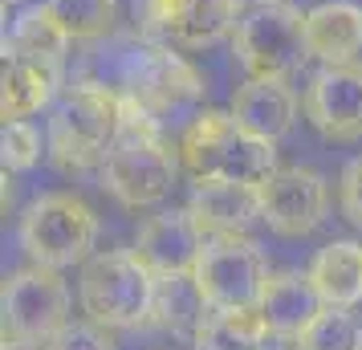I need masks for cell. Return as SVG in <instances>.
<instances>
[{"label": "cell", "mask_w": 362, "mask_h": 350, "mask_svg": "<svg viewBox=\"0 0 362 350\" xmlns=\"http://www.w3.org/2000/svg\"><path fill=\"white\" fill-rule=\"evenodd\" d=\"M180 171V147L163 139V122L134 98H127L122 134L98 167L102 192H110L122 208H155L175 192Z\"/></svg>", "instance_id": "obj_1"}, {"label": "cell", "mask_w": 362, "mask_h": 350, "mask_svg": "<svg viewBox=\"0 0 362 350\" xmlns=\"http://www.w3.org/2000/svg\"><path fill=\"white\" fill-rule=\"evenodd\" d=\"M122 118L127 94L94 78H78L74 86H62L57 102L49 106L45 151L62 171H94L122 134Z\"/></svg>", "instance_id": "obj_2"}, {"label": "cell", "mask_w": 362, "mask_h": 350, "mask_svg": "<svg viewBox=\"0 0 362 350\" xmlns=\"http://www.w3.org/2000/svg\"><path fill=\"white\" fill-rule=\"evenodd\" d=\"M180 163L192 184L228 180L261 187L277 171V143L245 131L232 110H196L180 134Z\"/></svg>", "instance_id": "obj_3"}, {"label": "cell", "mask_w": 362, "mask_h": 350, "mask_svg": "<svg viewBox=\"0 0 362 350\" xmlns=\"http://www.w3.org/2000/svg\"><path fill=\"white\" fill-rule=\"evenodd\" d=\"M21 249L33 265L45 269H74L86 265L98 245V216L94 208L74 192H41L21 212Z\"/></svg>", "instance_id": "obj_4"}, {"label": "cell", "mask_w": 362, "mask_h": 350, "mask_svg": "<svg viewBox=\"0 0 362 350\" xmlns=\"http://www.w3.org/2000/svg\"><path fill=\"white\" fill-rule=\"evenodd\" d=\"M155 273L134 252H94L82 265L78 298L82 314L106 330H131L151 322L155 305Z\"/></svg>", "instance_id": "obj_5"}, {"label": "cell", "mask_w": 362, "mask_h": 350, "mask_svg": "<svg viewBox=\"0 0 362 350\" xmlns=\"http://www.w3.org/2000/svg\"><path fill=\"white\" fill-rule=\"evenodd\" d=\"M232 53L248 78H281L285 82L310 57L305 13L293 8L289 0H269V4L245 8L236 21V33H232Z\"/></svg>", "instance_id": "obj_6"}, {"label": "cell", "mask_w": 362, "mask_h": 350, "mask_svg": "<svg viewBox=\"0 0 362 350\" xmlns=\"http://www.w3.org/2000/svg\"><path fill=\"white\" fill-rule=\"evenodd\" d=\"M240 13V0H134L139 33L183 53L216 49L236 33Z\"/></svg>", "instance_id": "obj_7"}, {"label": "cell", "mask_w": 362, "mask_h": 350, "mask_svg": "<svg viewBox=\"0 0 362 350\" xmlns=\"http://www.w3.org/2000/svg\"><path fill=\"white\" fill-rule=\"evenodd\" d=\"M0 322H4V338H21V342H49L53 334L66 330L69 289L57 277V269L29 265L4 277Z\"/></svg>", "instance_id": "obj_8"}, {"label": "cell", "mask_w": 362, "mask_h": 350, "mask_svg": "<svg viewBox=\"0 0 362 350\" xmlns=\"http://www.w3.org/2000/svg\"><path fill=\"white\" fill-rule=\"evenodd\" d=\"M192 277L212 310H257L269 285V265L248 236H212Z\"/></svg>", "instance_id": "obj_9"}, {"label": "cell", "mask_w": 362, "mask_h": 350, "mask_svg": "<svg viewBox=\"0 0 362 350\" xmlns=\"http://www.w3.org/2000/svg\"><path fill=\"white\" fill-rule=\"evenodd\" d=\"M261 224L273 236H310L329 208V187L313 167H277L261 187Z\"/></svg>", "instance_id": "obj_10"}, {"label": "cell", "mask_w": 362, "mask_h": 350, "mask_svg": "<svg viewBox=\"0 0 362 350\" xmlns=\"http://www.w3.org/2000/svg\"><path fill=\"white\" fill-rule=\"evenodd\" d=\"M301 115L329 143L362 139V62L317 69L305 86Z\"/></svg>", "instance_id": "obj_11"}, {"label": "cell", "mask_w": 362, "mask_h": 350, "mask_svg": "<svg viewBox=\"0 0 362 350\" xmlns=\"http://www.w3.org/2000/svg\"><path fill=\"white\" fill-rule=\"evenodd\" d=\"M204 249H208V233L199 228V220L187 208H175V212L151 216L139 228L131 252L155 277H183V273H196Z\"/></svg>", "instance_id": "obj_12"}, {"label": "cell", "mask_w": 362, "mask_h": 350, "mask_svg": "<svg viewBox=\"0 0 362 350\" xmlns=\"http://www.w3.org/2000/svg\"><path fill=\"white\" fill-rule=\"evenodd\" d=\"M257 310H261L264 326L273 334V342H297V338L305 334V326H310L326 305L317 298L310 273H301V269H281V273H269V285H264Z\"/></svg>", "instance_id": "obj_13"}, {"label": "cell", "mask_w": 362, "mask_h": 350, "mask_svg": "<svg viewBox=\"0 0 362 350\" xmlns=\"http://www.w3.org/2000/svg\"><path fill=\"white\" fill-rule=\"evenodd\" d=\"M187 212L199 220V228L212 236H248L261 220V196L252 184H228V180H204L192 187Z\"/></svg>", "instance_id": "obj_14"}, {"label": "cell", "mask_w": 362, "mask_h": 350, "mask_svg": "<svg viewBox=\"0 0 362 350\" xmlns=\"http://www.w3.org/2000/svg\"><path fill=\"white\" fill-rule=\"evenodd\" d=\"M228 110L257 139L281 143L297 122V94L281 78H248L245 86H236Z\"/></svg>", "instance_id": "obj_15"}, {"label": "cell", "mask_w": 362, "mask_h": 350, "mask_svg": "<svg viewBox=\"0 0 362 350\" xmlns=\"http://www.w3.org/2000/svg\"><path fill=\"white\" fill-rule=\"evenodd\" d=\"M305 45L322 66H346L362 53V4L322 0L305 13Z\"/></svg>", "instance_id": "obj_16"}, {"label": "cell", "mask_w": 362, "mask_h": 350, "mask_svg": "<svg viewBox=\"0 0 362 350\" xmlns=\"http://www.w3.org/2000/svg\"><path fill=\"white\" fill-rule=\"evenodd\" d=\"M62 74H66V66H45V62L4 53V66H0V115H4V122L33 118L37 110L53 106L66 86Z\"/></svg>", "instance_id": "obj_17"}, {"label": "cell", "mask_w": 362, "mask_h": 350, "mask_svg": "<svg viewBox=\"0 0 362 350\" xmlns=\"http://www.w3.org/2000/svg\"><path fill=\"white\" fill-rule=\"evenodd\" d=\"M305 273H310L322 305L354 310L362 301V245L358 240H329V245H322L313 252Z\"/></svg>", "instance_id": "obj_18"}, {"label": "cell", "mask_w": 362, "mask_h": 350, "mask_svg": "<svg viewBox=\"0 0 362 350\" xmlns=\"http://www.w3.org/2000/svg\"><path fill=\"white\" fill-rule=\"evenodd\" d=\"M69 45L74 37L62 29V21L53 17V8L41 0V4H29L13 29L4 37V53H17V57H29V62H45V66H66Z\"/></svg>", "instance_id": "obj_19"}, {"label": "cell", "mask_w": 362, "mask_h": 350, "mask_svg": "<svg viewBox=\"0 0 362 350\" xmlns=\"http://www.w3.org/2000/svg\"><path fill=\"white\" fill-rule=\"evenodd\" d=\"M208 298L199 293L192 273L183 277H159L155 281V305H151V322L163 330L180 334V338H196L199 322L208 317Z\"/></svg>", "instance_id": "obj_20"}, {"label": "cell", "mask_w": 362, "mask_h": 350, "mask_svg": "<svg viewBox=\"0 0 362 350\" xmlns=\"http://www.w3.org/2000/svg\"><path fill=\"white\" fill-rule=\"evenodd\" d=\"M273 334L261 310H208L192 346L196 350H269Z\"/></svg>", "instance_id": "obj_21"}, {"label": "cell", "mask_w": 362, "mask_h": 350, "mask_svg": "<svg viewBox=\"0 0 362 350\" xmlns=\"http://www.w3.org/2000/svg\"><path fill=\"white\" fill-rule=\"evenodd\" d=\"M74 41H106L118 33V0H45Z\"/></svg>", "instance_id": "obj_22"}, {"label": "cell", "mask_w": 362, "mask_h": 350, "mask_svg": "<svg viewBox=\"0 0 362 350\" xmlns=\"http://www.w3.org/2000/svg\"><path fill=\"white\" fill-rule=\"evenodd\" d=\"M293 350H362V322L350 310L326 305L293 342Z\"/></svg>", "instance_id": "obj_23"}, {"label": "cell", "mask_w": 362, "mask_h": 350, "mask_svg": "<svg viewBox=\"0 0 362 350\" xmlns=\"http://www.w3.org/2000/svg\"><path fill=\"white\" fill-rule=\"evenodd\" d=\"M41 147H49V143H41V131H37L29 118L4 122V134H0V159H4V171L21 175V171L37 167Z\"/></svg>", "instance_id": "obj_24"}, {"label": "cell", "mask_w": 362, "mask_h": 350, "mask_svg": "<svg viewBox=\"0 0 362 350\" xmlns=\"http://www.w3.org/2000/svg\"><path fill=\"white\" fill-rule=\"evenodd\" d=\"M45 350H110V338H106V326L98 322H69L62 334H53Z\"/></svg>", "instance_id": "obj_25"}, {"label": "cell", "mask_w": 362, "mask_h": 350, "mask_svg": "<svg viewBox=\"0 0 362 350\" xmlns=\"http://www.w3.org/2000/svg\"><path fill=\"white\" fill-rule=\"evenodd\" d=\"M338 200H342V216L354 228H362V155L346 163L342 184H338Z\"/></svg>", "instance_id": "obj_26"}, {"label": "cell", "mask_w": 362, "mask_h": 350, "mask_svg": "<svg viewBox=\"0 0 362 350\" xmlns=\"http://www.w3.org/2000/svg\"><path fill=\"white\" fill-rule=\"evenodd\" d=\"M4 350H45V342H21V338H4Z\"/></svg>", "instance_id": "obj_27"}, {"label": "cell", "mask_w": 362, "mask_h": 350, "mask_svg": "<svg viewBox=\"0 0 362 350\" xmlns=\"http://www.w3.org/2000/svg\"><path fill=\"white\" fill-rule=\"evenodd\" d=\"M240 4H245V8H252V4H269V0H240Z\"/></svg>", "instance_id": "obj_28"}, {"label": "cell", "mask_w": 362, "mask_h": 350, "mask_svg": "<svg viewBox=\"0 0 362 350\" xmlns=\"http://www.w3.org/2000/svg\"><path fill=\"white\" fill-rule=\"evenodd\" d=\"M4 4H17V0H4Z\"/></svg>", "instance_id": "obj_29"}]
</instances>
